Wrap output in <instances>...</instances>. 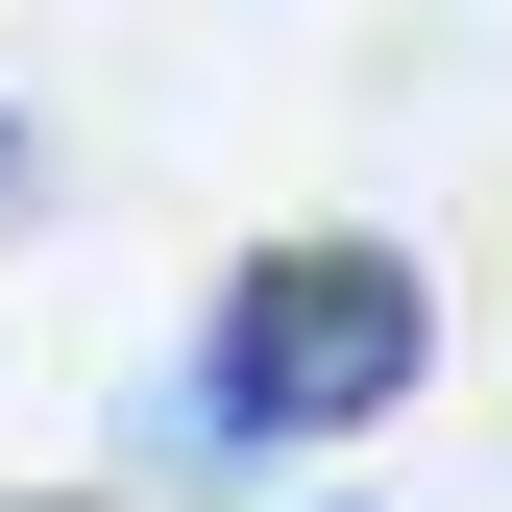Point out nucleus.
Returning <instances> with one entry per match:
<instances>
[{
    "label": "nucleus",
    "instance_id": "1",
    "mask_svg": "<svg viewBox=\"0 0 512 512\" xmlns=\"http://www.w3.org/2000/svg\"><path fill=\"white\" fill-rule=\"evenodd\" d=\"M439 366V269L415 244H366V220H293V244H244L220 269V342H196V391L244 439H342V415H391Z\"/></svg>",
    "mask_w": 512,
    "mask_h": 512
},
{
    "label": "nucleus",
    "instance_id": "2",
    "mask_svg": "<svg viewBox=\"0 0 512 512\" xmlns=\"http://www.w3.org/2000/svg\"><path fill=\"white\" fill-rule=\"evenodd\" d=\"M25 512H74V488H25Z\"/></svg>",
    "mask_w": 512,
    "mask_h": 512
}]
</instances>
